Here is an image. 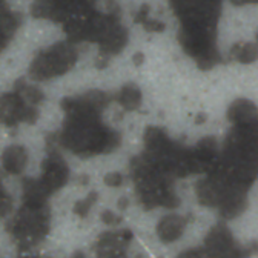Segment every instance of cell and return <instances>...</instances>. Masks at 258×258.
<instances>
[{
  "instance_id": "3957f363",
  "label": "cell",
  "mask_w": 258,
  "mask_h": 258,
  "mask_svg": "<svg viewBox=\"0 0 258 258\" xmlns=\"http://www.w3.org/2000/svg\"><path fill=\"white\" fill-rule=\"evenodd\" d=\"M184 28L217 29L221 0H169Z\"/></svg>"
},
{
  "instance_id": "6da1fadb",
  "label": "cell",
  "mask_w": 258,
  "mask_h": 258,
  "mask_svg": "<svg viewBox=\"0 0 258 258\" xmlns=\"http://www.w3.org/2000/svg\"><path fill=\"white\" fill-rule=\"evenodd\" d=\"M60 140L77 155H99L118 146V136L97 115H67Z\"/></svg>"
},
{
  "instance_id": "ba28073f",
  "label": "cell",
  "mask_w": 258,
  "mask_h": 258,
  "mask_svg": "<svg viewBox=\"0 0 258 258\" xmlns=\"http://www.w3.org/2000/svg\"><path fill=\"white\" fill-rule=\"evenodd\" d=\"M184 229V221L178 215H168L161 220L157 226L158 237L163 241H175Z\"/></svg>"
},
{
  "instance_id": "7a4b0ae2",
  "label": "cell",
  "mask_w": 258,
  "mask_h": 258,
  "mask_svg": "<svg viewBox=\"0 0 258 258\" xmlns=\"http://www.w3.org/2000/svg\"><path fill=\"white\" fill-rule=\"evenodd\" d=\"M76 61V46L71 42H60L36 55L29 67V76L34 80H49L67 74Z\"/></svg>"
},
{
  "instance_id": "5b68a950",
  "label": "cell",
  "mask_w": 258,
  "mask_h": 258,
  "mask_svg": "<svg viewBox=\"0 0 258 258\" xmlns=\"http://www.w3.org/2000/svg\"><path fill=\"white\" fill-rule=\"evenodd\" d=\"M68 177H70V169L67 163H64V160L60 158L58 155H49L45 160L42 168V177L37 181L45 190L46 196H49L51 192L58 190L60 187L67 184Z\"/></svg>"
},
{
  "instance_id": "8992f818",
  "label": "cell",
  "mask_w": 258,
  "mask_h": 258,
  "mask_svg": "<svg viewBox=\"0 0 258 258\" xmlns=\"http://www.w3.org/2000/svg\"><path fill=\"white\" fill-rule=\"evenodd\" d=\"M228 117L235 127L256 126V108L252 102L244 99L237 100L231 105L228 111Z\"/></svg>"
},
{
  "instance_id": "5bb4252c",
  "label": "cell",
  "mask_w": 258,
  "mask_h": 258,
  "mask_svg": "<svg viewBox=\"0 0 258 258\" xmlns=\"http://www.w3.org/2000/svg\"><path fill=\"white\" fill-rule=\"evenodd\" d=\"M180 258H202L199 252L196 250H186L183 255H180Z\"/></svg>"
},
{
  "instance_id": "7c38bea8",
  "label": "cell",
  "mask_w": 258,
  "mask_h": 258,
  "mask_svg": "<svg viewBox=\"0 0 258 258\" xmlns=\"http://www.w3.org/2000/svg\"><path fill=\"white\" fill-rule=\"evenodd\" d=\"M10 206H11V202H10L8 194H7L5 187L0 184V215H4L5 212H8Z\"/></svg>"
},
{
  "instance_id": "277c9868",
  "label": "cell",
  "mask_w": 258,
  "mask_h": 258,
  "mask_svg": "<svg viewBox=\"0 0 258 258\" xmlns=\"http://www.w3.org/2000/svg\"><path fill=\"white\" fill-rule=\"evenodd\" d=\"M34 105L28 103L19 92L8 94L0 99V120L7 124L20 123L36 117Z\"/></svg>"
},
{
  "instance_id": "9a60e30c",
  "label": "cell",
  "mask_w": 258,
  "mask_h": 258,
  "mask_svg": "<svg viewBox=\"0 0 258 258\" xmlns=\"http://www.w3.org/2000/svg\"><path fill=\"white\" fill-rule=\"evenodd\" d=\"M143 60H145V57H143V54H142V52H137V54L134 55V63L137 64V67H139V64H142V63H143Z\"/></svg>"
},
{
  "instance_id": "9c48e42d",
  "label": "cell",
  "mask_w": 258,
  "mask_h": 258,
  "mask_svg": "<svg viewBox=\"0 0 258 258\" xmlns=\"http://www.w3.org/2000/svg\"><path fill=\"white\" fill-rule=\"evenodd\" d=\"M26 161L28 155L22 146H10L8 149H5L2 157L4 168L11 174H20L26 166Z\"/></svg>"
},
{
  "instance_id": "4fadbf2b",
  "label": "cell",
  "mask_w": 258,
  "mask_h": 258,
  "mask_svg": "<svg viewBox=\"0 0 258 258\" xmlns=\"http://www.w3.org/2000/svg\"><path fill=\"white\" fill-rule=\"evenodd\" d=\"M143 26L148 29V31H155V32H161L165 29V25L161 23V22H157V20H149V19H146L145 22H143Z\"/></svg>"
},
{
  "instance_id": "2e32d148",
  "label": "cell",
  "mask_w": 258,
  "mask_h": 258,
  "mask_svg": "<svg viewBox=\"0 0 258 258\" xmlns=\"http://www.w3.org/2000/svg\"><path fill=\"white\" fill-rule=\"evenodd\" d=\"M256 0H232V4L235 5H246V4H255Z\"/></svg>"
},
{
  "instance_id": "52a82bcc",
  "label": "cell",
  "mask_w": 258,
  "mask_h": 258,
  "mask_svg": "<svg viewBox=\"0 0 258 258\" xmlns=\"http://www.w3.org/2000/svg\"><path fill=\"white\" fill-rule=\"evenodd\" d=\"M127 43V31L124 26L118 23H115L106 34L105 37L99 42L102 54L103 55H114L118 54Z\"/></svg>"
},
{
  "instance_id": "8fae6325",
  "label": "cell",
  "mask_w": 258,
  "mask_h": 258,
  "mask_svg": "<svg viewBox=\"0 0 258 258\" xmlns=\"http://www.w3.org/2000/svg\"><path fill=\"white\" fill-rule=\"evenodd\" d=\"M231 57L240 63H252L256 58L255 43H237L231 49Z\"/></svg>"
},
{
  "instance_id": "e0dca14e",
  "label": "cell",
  "mask_w": 258,
  "mask_h": 258,
  "mask_svg": "<svg viewBox=\"0 0 258 258\" xmlns=\"http://www.w3.org/2000/svg\"><path fill=\"white\" fill-rule=\"evenodd\" d=\"M8 10V7H7V4H5V0H0V13H4V11H7Z\"/></svg>"
},
{
  "instance_id": "30bf717a",
  "label": "cell",
  "mask_w": 258,
  "mask_h": 258,
  "mask_svg": "<svg viewBox=\"0 0 258 258\" xmlns=\"http://www.w3.org/2000/svg\"><path fill=\"white\" fill-rule=\"evenodd\" d=\"M117 100L118 103L127 109V111H134L140 106L142 103V91L134 85V83H129L126 86H123L120 91H118V95H117Z\"/></svg>"
}]
</instances>
